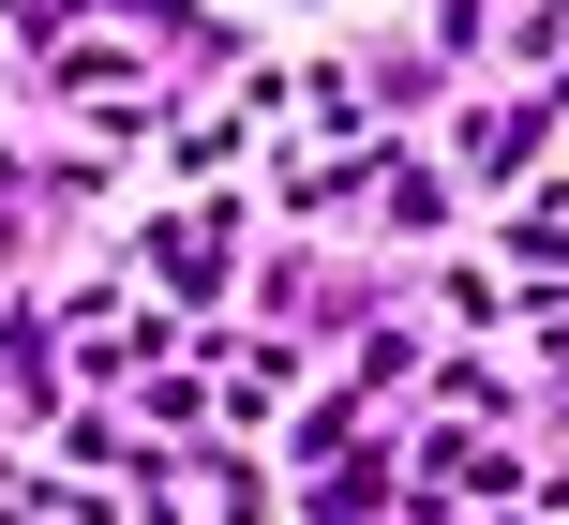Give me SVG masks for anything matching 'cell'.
I'll return each instance as SVG.
<instances>
[{
    "mask_svg": "<svg viewBox=\"0 0 569 525\" xmlns=\"http://www.w3.org/2000/svg\"><path fill=\"white\" fill-rule=\"evenodd\" d=\"M46 90H60V106H106V120H150V60L120 46V30H90V46H60V60H46Z\"/></svg>",
    "mask_w": 569,
    "mask_h": 525,
    "instance_id": "cell-2",
    "label": "cell"
},
{
    "mask_svg": "<svg viewBox=\"0 0 569 525\" xmlns=\"http://www.w3.org/2000/svg\"><path fill=\"white\" fill-rule=\"evenodd\" d=\"M226 240H240V210H226V196H196V210H166V226H150V286H180V300H210V286H226Z\"/></svg>",
    "mask_w": 569,
    "mask_h": 525,
    "instance_id": "cell-1",
    "label": "cell"
}]
</instances>
